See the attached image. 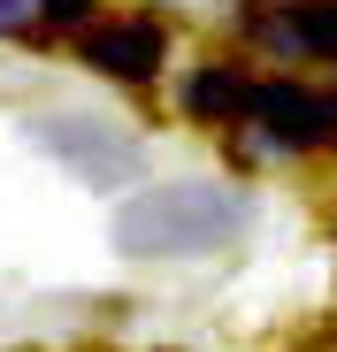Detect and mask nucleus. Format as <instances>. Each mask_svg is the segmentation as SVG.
I'll return each instance as SVG.
<instances>
[{"instance_id":"nucleus-1","label":"nucleus","mask_w":337,"mask_h":352,"mask_svg":"<svg viewBox=\"0 0 337 352\" xmlns=\"http://www.w3.org/2000/svg\"><path fill=\"white\" fill-rule=\"evenodd\" d=\"M238 199L215 192V184H177V192H138L116 214V238L123 253H207L238 230Z\"/></svg>"},{"instance_id":"nucleus-2","label":"nucleus","mask_w":337,"mask_h":352,"mask_svg":"<svg viewBox=\"0 0 337 352\" xmlns=\"http://www.w3.org/2000/svg\"><path fill=\"white\" fill-rule=\"evenodd\" d=\"M253 123L276 146H322V138H337V92H307V85L268 77V85H253Z\"/></svg>"},{"instance_id":"nucleus-3","label":"nucleus","mask_w":337,"mask_h":352,"mask_svg":"<svg viewBox=\"0 0 337 352\" xmlns=\"http://www.w3.org/2000/svg\"><path fill=\"white\" fill-rule=\"evenodd\" d=\"M161 46H168L161 23L138 16V23H107V31H92V38H85V62L107 69V77H131V85H138V77L161 69Z\"/></svg>"},{"instance_id":"nucleus-4","label":"nucleus","mask_w":337,"mask_h":352,"mask_svg":"<svg viewBox=\"0 0 337 352\" xmlns=\"http://www.w3.org/2000/svg\"><path fill=\"white\" fill-rule=\"evenodd\" d=\"M284 16H261V0H253V31L268 38H284L299 54H322V62H337V0H276Z\"/></svg>"},{"instance_id":"nucleus-5","label":"nucleus","mask_w":337,"mask_h":352,"mask_svg":"<svg viewBox=\"0 0 337 352\" xmlns=\"http://www.w3.org/2000/svg\"><path fill=\"white\" fill-rule=\"evenodd\" d=\"M184 107L199 115V123H238V115H253V85H246L238 69H222V62H207V69L192 77Z\"/></svg>"},{"instance_id":"nucleus-6","label":"nucleus","mask_w":337,"mask_h":352,"mask_svg":"<svg viewBox=\"0 0 337 352\" xmlns=\"http://www.w3.org/2000/svg\"><path fill=\"white\" fill-rule=\"evenodd\" d=\"M39 131H46L54 153H69V161L92 176V184H107V176H131V161H138L123 138H77V123H39Z\"/></svg>"},{"instance_id":"nucleus-7","label":"nucleus","mask_w":337,"mask_h":352,"mask_svg":"<svg viewBox=\"0 0 337 352\" xmlns=\"http://www.w3.org/2000/svg\"><path fill=\"white\" fill-rule=\"evenodd\" d=\"M39 16H46V23H85L92 0H39Z\"/></svg>"}]
</instances>
